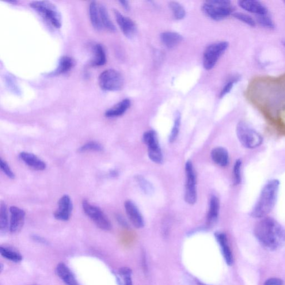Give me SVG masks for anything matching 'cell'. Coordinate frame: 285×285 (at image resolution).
<instances>
[{
  "instance_id": "4dcf8cb0",
  "label": "cell",
  "mask_w": 285,
  "mask_h": 285,
  "mask_svg": "<svg viewBox=\"0 0 285 285\" xmlns=\"http://www.w3.org/2000/svg\"><path fill=\"white\" fill-rule=\"evenodd\" d=\"M169 8L172 11L173 16L177 20L184 19L186 15L184 7L177 2H170L169 4Z\"/></svg>"
},
{
  "instance_id": "5bb4252c",
  "label": "cell",
  "mask_w": 285,
  "mask_h": 285,
  "mask_svg": "<svg viewBox=\"0 0 285 285\" xmlns=\"http://www.w3.org/2000/svg\"><path fill=\"white\" fill-rule=\"evenodd\" d=\"M10 230L11 233H17L22 229L24 225L25 212L20 208L14 206L10 207Z\"/></svg>"
},
{
  "instance_id": "d6986e66",
  "label": "cell",
  "mask_w": 285,
  "mask_h": 285,
  "mask_svg": "<svg viewBox=\"0 0 285 285\" xmlns=\"http://www.w3.org/2000/svg\"><path fill=\"white\" fill-rule=\"evenodd\" d=\"M211 157L212 161L220 167H226L229 165L230 161L229 152L225 148L222 147L215 148L211 151Z\"/></svg>"
},
{
  "instance_id": "cb8c5ba5",
  "label": "cell",
  "mask_w": 285,
  "mask_h": 285,
  "mask_svg": "<svg viewBox=\"0 0 285 285\" xmlns=\"http://www.w3.org/2000/svg\"><path fill=\"white\" fill-rule=\"evenodd\" d=\"M75 61L69 56H63L59 60L58 67L53 75H57L67 73L74 67Z\"/></svg>"
},
{
  "instance_id": "d6a6232c",
  "label": "cell",
  "mask_w": 285,
  "mask_h": 285,
  "mask_svg": "<svg viewBox=\"0 0 285 285\" xmlns=\"http://www.w3.org/2000/svg\"><path fill=\"white\" fill-rule=\"evenodd\" d=\"M257 21L262 27L268 29H273L275 28L274 22L268 14L262 15H257Z\"/></svg>"
},
{
  "instance_id": "ee69618b",
  "label": "cell",
  "mask_w": 285,
  "mask_h": 285,
  "mask_svg": "<svg viewBox=\"0 0 285 285\" xmlns=\"http://www.w3.org/2000/svg\"><path fill=\"white\" fill-rule=\"evenodd\" d=\"M142 265H143V268L144 270L146 271L147 269V262L146 259V256L144 255V253H143L142 256Z\"/></svg>"
},
{
  "instance_id": "f907efd6",
  "label": "cell",
  "mask_w": 285,
  "mask_h": 285,
  "mask_svg": "<svg viewBox=\"0 0 285 285\" xmlns=\"http://www.w3.org/2000/svg\"></svg>"
},
{
  "instance_id": "ba28073f",
  "label": "cell",
  "mask_w": 285,
  "mask_h": 285,
  "mask_svg": "<svg viewBox=\"0 0 285 285\" xmlns=\"http://www.w3.org/2000/svg\"><path fill=\"white\" fill-rule=\"evenodd\" d=\"M185 173L186 181L184 200L189 204H195L197 200L196 174L192 162L190 160L185 163Z\"/></svg>"
},
{
  "instance_id": "7bdbcfd3",
  "label": "cell",
  "mask_w": 285,
  "mask_h": 285,
  "mask_svg": "<svg viewBox=\"0 0 285 285\" xmlns=\"http://www.w3.org/2000/svg\"><path fill=\"white\" fill-rule=\"evenodd\" d=\"M119 3L120 5L122 6L123 8L125 10H129L130 9V6H129V3L128 1H120Z\"/></svg>"
},
{
  "instance_id": "ab89813d",
  "label": "cell",
  "mask_w": 285,
  "mask_h": 285,
  "mask_svg": "<svg viewBox=\"0 0 285 285\" xmlns=\"http://www.w3.org/2000/svg\"><path fill=\"white\" fill-rule=\"evenodd\" d=\"M32 238L34 241L39 243V244L44 245H49V242L47 239L43 237L40 236L39 235H32Z\"/></svg>"
},
{
  "instance_id": "836d02e7",
  "label": "cell",
  "mask_w": 285,
  "mask_h": 285,
  "mask_svg": "<svg viewBox=\"0 0 285 285\" xmlns=\"http://www.w3.org/2000/svg\"><path fill=\"white\" fill-rule=\"evenodd\" d=\"M102 150H103V147L101 146V144L96 142H87L84 144L78 150L79 151L81 152V153L88 151H101Z\"/></svg>"
},
{
  "instance_id": "44dd1931",
  "label": "cell",
  "mask_w": 285,
  "mask_h": 285,
  "mask_svg": "<svg viewBox=\"0 0 285 285\" xmlns=\"http://www.w3.org/2000/svg\"><path fill=\"white\" fill-rule=\"evenodd\" d=\"M131 105V101L128 99H125L106 111L105 116L107 117H116L122 116L130 108Z\"/></svg>"
},
{
  "instance_id": "74e56055",
  "label": "cell",
  "mask_w": 285,
  "mask_h": 285,
  "mask_svg": "<svg viewBox=\"0 0 285 285\" xmlns=\"http://www.w3.org/2000/svg\"><path fill=\"white\" fill-rule=\"evenodd\" d=\"M0 168H1L3 173H5L7 177L11 178V179H14L15 175L13 171L11 169L7 163L3 160L2 158L0 159Z\"/></svg>"
},
{
  "instance_id": "4fadbf2b",
  "label": "cell",
  "mask_w": 285,
  "mask_h": 285,
  "mask_svg": "<svg viewBox=\"0 0 285 285\" xmlns=\"http://www.w3.org/2000/svg\"><path fill=\"white\" fill-rule=\"evenodd\" d=\"M125 212L130 221L136 229H142L144 226L143 216L134 202L127 200L124 202Z\"/></svg>"
},
{
  "instance_id": "7402d4cb",
  "label": "cell",
  "mask_w": 285,
  "mask_h": 285,
  "mask_svg": "<svg viewBox=\"0 0 285 285\" xmlns=\"http://www.w3.org/2000/svg\"><path fill=\"white\" fill-rule=\"evenodd\" d=\"M161 40L165 47L171 49L177 46L183 40V37L176 32H166L161 34Z\"/></svg>"
},
{
  "instance_id": "bcb514c9",
  "label": "cell",
  "mask_w": 285,
  "mask_h": 285,
  "mask_svg": "<svg viewBox=\"0 0 285 285\" xmlns=\"http://www.w3.org/2000/svg\"><path fill=\"white\" fill-rule=\"evenodd\" d=\"M197 285H208L203 283L201 282L199 280H197Z\"/></svg>"
},
{
  "instance_id": "f35d334b",
  "label": "cell",
  "mask_w": 285,
  "mask_h": 285,
  "mask_svg": "<svg viewBox=\"0 0 285 285\" xmlns=\"http://www.w3.org/2000/svg\"><path fill=\"white\" fill-rule=\"evenodd\" d=\"M264 285H284L282 280L278 278H271L266 281Z\"/></svg>"
},
{
  "instance_id": "f6af8a7d",
  "label": "cell",
  "mask_w": 285,
  "mask_h": 285,
  "mask_svg": "<svg viewBox=\"0 0 285 285\" xmlns=\"http://www.w3.org/2000/svg\"><path fill=\"white\" fill-rule=\"evenodd\" d=\"M119 173L117 170H112L109 172V176L112 178H116L118 176Z\"/></svg>"
},
{
  "instance_id": "7a4b0ae2",
  "label": "cell",
  "mask_w": 285,
  "mask_h": 285,
  "mask_svg": "<svg viewBox=\"0 0 285 285\" xmlns=\"http://www.w3.org/2000/svg\"><path fill=\"white\" fill-rule=\"evenodd\" d=\"M280 182L277 180L269 181L262 189L251 216L255 218H263L274 208L279 191Z\"/></svg>"
},
{
  "instance_id": "7c38bea8",
  "label": "cell",
  "mask_w": 285,
  "mask_h": 285,
  "mask_svg": "<svg viewBox=\"0 0 285 285\" xmlns=\"http://www.w3.org/2000/svg\"><path fill=\"white\" fill-rule=\"evenodd\" d=\"M73 207L70 197L67 195H64L59 201L58 207L54 213V218L60 221H68L70 218Z\"/></svg>"
},
{
  "instance_id": "5b68a950",
  "label": "cell",
  "mask_w": 285,
  "mask_h": 285,
  "mask_svg": "<svg viewBox=\"0 0 285 285\" xmlns=\"http://www.w3.org/2000/svg\"><path fill=\"white\" fill-rule=\"evenodd\" d=\"M236 134L239 141L248 149H254L263 142L262 136L244 121H241L237 124Z\"/></svg>"
},
{
  "instance_id": "ffe728a7",
  "label": "cell",
  "mask_w": 285,
  "mask_h": 285,
  "mask_svg": "<svg viewBox=\"0 0 285 285\" xmlns=\"http://www.w3.org/2000/svg\"><path fill=\"white\" fill-rule=\"evenodd\" d=\"M219 211V199L218 197L213 195L210 199L207 217V222L208 226H212L217 221L218 218Z\"/></svg>"
},
{
  "instance_id": "9a60e30c",
  "label": "cell",
  "mask_w": 285,
  "mask_h": 285,
  "mask_svg": "<svg viewBox=\"0 0 285 285\" xmlns=\"http://www.w3.org/2000/svg\"><path fill=\"white\" fill-rule=\"evenodd\" d=\"M217 241L221 248L222 255L228 265L231 266L234 263V257L230 248L226 235L218 232L215 234Z\"/></svg>"
},
{
  "instance_id": "9c48e42d",
  "label": "cell",
  "mask_w": 285,
  "mask_h": 285,
  "mask_svg": "<svg viewBox=\"0 0 285 285\" xmlns=\"http://www.w3.org/2000/svg\"><path fill=\"white\" fill-rule=\"evenodd\" d=\"M229 43L226 41L218 42L208 46L205 50L203 58V65L205 69L210 70L215 66L218 59L228 48Z\"/></svg>"
},
{
  "instance_id": "484cf974",
  "label": "cell",
  "mask_w": 285,
  "mask_h": 285,
  "mask_svg": "<svg viewBox=\"0 0 285 285\" xmlns=\"http://www.w3.org/2000/svg\"><path fill=\"white\" fill-rule=\"evenodd\" d=\"M94 58L92 64L93 66L101 67L104 66L106 62L105 51L101 44H96L93 49Z\"/></svg>"
},
{
  "instance_id": "30bf717a",
  "label": "cell",
  "mask_w": 285,
  "mask_h": 285,
  "mask_svg": "<svg viewBox=\"0 0 285 285\" xmlns=\"http://www.w3.org/2000/svg\"><path fill=\"white\" fill-rule=\"evenodd\" d=\"M143 141L147 146L148 157L152 162L161 164L163 161V156L157 133L153 130L144 133Z\"/></svg>"
},
{
  "instance_id": "e575fe53",
  "label": "cell",
  "mask_w": 285,
  "mask_h": 285,
  "mask_svg": "<svg viewBox=\"0 0 285 285\" xmlns=\"http://www.w3.org/2000/svg\"><path fill=\"white\" fill-rule=\"evenodd\" d=\"M242 161L238 159L235 161L233 169L234 182L235 185H238L241 182Z\"/></svg>"
},
{
  "instance_id": "b9f144b4",
  "label": "cell",
  "mask_w": 285,
  "mask_h": 285,
  "mask_svg": "<svg viewBox=\"0 0 285 285\" xmlns=\"http://www.w3.org/2000/svg\"><path fill=\"white\" fill-rule=\"evenodd\" d=\"M131 276L132 275H128L123 277L124 279V285H134V284H133Z\"/></svg>"
},
{
  "instance_id": "1f68e13d",
  "label": "cell",
  "mask_w": 285,
  "mask_h": 285,
  "mask_svg": "<svg viewBox=\"0 0 285 285\" xmlns=\"http://www.w3.org/2000/svg\"><path fill=\"white\" fill-rule=\"evenodd\" d=\"M5 83L6 86L11 92L14 94L18 95L21 94V90L19 87L16 79L13 75L8 74L5 76Z\"/></svg>"
},
{
  "instance_id": "603a6c76",
  "label": "cell",
  "mask_w": 285,
  "mask_h": 285,
  "mask_svg": "<svg viewBox=\"0 0 285 285\" xmlns=\"http://www.w3.org/2000/svg\"><path fill=\"white\" fill-rule=\"evenodd\" d=\"M89 17L91 23L93 28L97 30H100L102 27L99 6L96 1L91 2L89 8Z\"/></svg>"
},
{
  "instance_id": "6da1fadb",
  "label": "cell",
  "mask_w": 285,
  "mask_h": 285,
  "mask_svg": "<svg viewBox=\"0 0 285 285\" xmlns=\"http://www.w3.org/2000/svg\"><path fill=\"white\" fill-rule=\"evenodd\" d=\"M254 235L265 249L276 251L285 244V230L275 219L265 218L258 222L254 229Z\"/></svg>"
},
{
  "instance_id": "816d5d0a",
  "label": "cell",
  "mask_w": 285,
  "mask_h": 285,
  "mask_svg": "<svg viewBox=\"0 0 285 285\" xmlns=\"http://www.w3.org/2000/svg\"></svg>"
},
{
  "instance_id": "60d3db41",
  "label": "cell",
  "mask_w": 285,
  "mask_h": 285,
  "mask_svg": "<svg viewBox=\"0 0 285 285\" xmlns=\"http://www.w3.org/2000/svg\"><path fill=\"white\" fill-rule=\"evenodd\" d=\"M116 219L117 222H118L119 225H120L121 226L124 227H128V224L126 221V220L124 219L122 216H121L120 215H117L116 216Z\"/></svg>"
},
{
  "instance_id": "f1b7e54d",
  "label": "cell",
  "mask_w": 285,
  "mask_h": 285,
  "mask_svg": "<svg viewBox=\"0 0 285 285\" xmlns=\"http://www.w3.org/2000/svg\"><path fill=\"white\" fill-rule=\"evenodd\" d=\"M8 214L7 209L5 203L2 202L0 206V231L1 234L6 233L8 228Z\"/></svg>"
},
{
  "instance_id": "3957f363",
  "label": "cell",
  "mask_w": 285,
  "mask_h": 285,
  "mask_svg": "<svg viewBox=\"0 0 285 285\" xmlns=\"http://www.w3.org/2000/svg\"><path fill=\"white\" fill-rule=\"evenodd\" d=\"M202 10L208 17L216 21L222 20L233 12V7L227 0H213L206 1Z\"/></svg>"
},
{
  "instance_id": "8d00e7d4",
  "label": "cell",
  "mask_w": 285,
  "mask_h": 285,
  "mask_svg": "<svg viewBox=\"0 0 285 285\" xmlns=\"http://www.w3.org/2000/svg\"><path fill=\"white\" fill-rule=\"evenodd\" d=\"M239 78L235 77L232 79L229 82H228L225 86L223 87L221 93H220V98H223L226 96L227 94L230 93L233 89L234 84L239 81Z\"/></svg>"
},
{
  "instance_id": "52a82bcc",
  "label": "cell",
  "mask_w": 285,
  "mask_h": 285,
  "mask_svg": "<svg viewBox=\"0 0 285 285\" xmlns=\"http://www.w3.org/2000/svg\"><path fill=\"white\" fill-rule=\"evenodd\" d=\"M84 212L100 229L109 231L112 229V224L108 217L100 207L91 204L88 201L84 200L82 202Z\"/></svg>"
},
{
  "instance_id": "7dc6e473",
  "label": "cell",
  "mask_w": 285,
  "mask_h": 285,
  "mask_svg": "<svg viewBox=\"0 0 285 285\" xmlns=\"http://www.w3.org/2000/svg\"><path fill=\"white\" fill-rule=\"evenodd\" d=\"M9 3H13V4H16V3H17V1H7Z\"/></svg>"
},
{
  "instance_id": "e0dca14e",
  "label": "cell",
  "mask_w": 285,
  "mask_h": 285,
  "mask_svg": "<svg viewBox=\"0 0 285 285\" xmlns=\"http://www.w3.org/2000/svg\"><path fill=\"white\" fill-rule=\"evenodd\" d=\"M20 158L30 168L36 170H44L47 168L46 163L34 154L28 152H21Z\"/></svg>"
},
{
  "instance_id": "8fae6325",
  "label": "cell",
  "mask_w": 285,
  "mask_h": 285,
  "mask_svg": "<svg viewBox=\"0 0 285 285\" xmlns=\"http://www.w3.org/2000/svg\"><path fill=\"white\" fill-rule=\"evenodd\" d=\"M117 24H118L121 32L129 39H133L137 33V28L135 22L130 18L124 16L119 11L114 10Z\"/></svg>"
},
{
  "instance_id": "2e32d148",
  "label": "cell",
  "mask_w": 285,
  "mask_h": 285,
  "mask_svg": "<svg viewBox=\"0 0 285 285\" xmlns=\"http://www.w3.org/2000/svg\"><path fill=\"white\" fill-rule=\"evenodd\" d=\"M238 5L242 9L248 11V12L255 14L257 15L268 14L267 7L260 1L244 0V1H239Z\"/></svg>"
},
{
  "instance_id": "f546056e",
  "label": "cell",
  "mask_w": 285,
  "mask_h": 285,
  "mask_svg": "<svg viewBox=\"0 0 285 285\" xmlns=\"http://www.w3.org/2000/svg\"><path fill=\"white\" fill-rule=\"evenodd\" d=\"M181 123V114L180 112H177L175 114L173 126L169 136V142L170 143H173L176 141L178 134H179Z\"/></svg>"
},
{
  "instance_id": "277c9868",
  "label": "cell",
  "mask_w": 285,
  "mask_h": 285,
  "mask_svg": "<svg viewBox=\"0 0 285 285\" xmlns=\"http://www.w3.org/2000/svg\"><path fill=\"white\" fill-rule=\"evenodd\" d=\"M30 5L55 28L59 29L62 26V16L58 8L52 2L48 1H34L30 3Z\"/></svg>"
},
{
  "instance_id": "ac0fdd59",
  "label": "cell",
  "mask_w": 285,
  "mask_h": 285,
  "mask_svg": "<svg viewBox=\"0 0 285 285\" xmlns=\"http://www.w3.org/2000/svg\"><path fill=\"white\" fill-rule=\"evenodd\" d=\"M56 273L66 285H79L73 273L66 264L60 263L57 265Z\"/></svg>"
},
{
  "instance_id": "681fc988",
  "label": "cell",
  "mask_w": 285,
  "mask_h": 285,
  "mask_svg": "<svg viewBox=\"0 0 285 285\" xmlns=\"http://www.w3.org/2000/svg\"><path fill=\"white\" fill-rule=\"evenodd\" d=\"M284 45H285V43H284Z\"/></svg>"
},
{
  "instance_id": "d4e9b609",
  "label": "cell",
  "mask_w": 285,
  "mask_h": 285,
  "mask_svg": "<svg viewBox=\"0 0 285 285\" xmlns=\"http://www.w3.org/2000/svg\"><path fill=\"white\" fill-rule=\"evenodd\" d=\"M99 10H100L102 26L109 32H116V26L113 23L111 18H110L108 10L106 9V7L103 5H101L99 6Z\"/></svg>"
},
{
  "instance_id": "d590c367",
  "label": "cell",
  "mask_w": 285,
  "mask_h": 285,
  "mask_svg": "<svg viewBox=\"0 0 285 285\" xmlns=\"http://www.w3.org/2000/svg\"><path fill=\"white\" fill-rule=\"evenodd\" d=\"M233 16L249 26L254 27L256 26V22L253 19L249 16V15L241 13H235L233 14Z\"/></svg>"
},
{
  "instance_id": "4316f807",
  "label": "cell",
  "mask_w": 285,
  "mask_h": 285,
  "mask_svg": "<svg viewBox=\"0 0 285 285\" xmlns=\"http://www.w3.org/2000/svg\"><path fill=\"white\" fill-rule=\"evenodd\" d=\"M0 253L6 259L16 262V263L21 262L22 260V258H23L20 253L12 249L7 248V247L1 246V248H0Z\"/></svg>"
},
{
  "instance_id": "8992f818",
  "label": "cell",
  "mask_w": 285,
  "mask_h": 285,
  "mask_svg": "<svg viewBox=\"0 0 285 285\" xmlns=\"http://www.w3.org/2000/svg\"><path fill=\"white\" fill-rule=\"evenodd\" d=\"M99 84L102 90L117 92L123 88L124 79L118 71L108 69L102 72L100 75Z\"/></svg>"
},
{
  "instance_id": "c3c4849f",
  "label": "cell",
  "mask_w": 285,
  "mask_h": 285,
  "mask_svg": "<svg viewBox=\"0 0 285 285\" xmlns=\"http://www.w3.org/2000/svg\"><path fill=\"white\" fill-rule=\"evenodd\" d=\"M3 265L1 264V265H0V269H1V272H2L3 271Z\"/></svg>"
},
{
  "instance_id": "83f0119b",
  "label": "cell",
  "mask_w": 285,
  "mask_h": 285,
  "mask_svg": "<svg viewBox=\"0 0 285 285\" xmlns=\"http://www.w3.org/2000/svg\"><path fill=\"white\" fill-rule=\"evenodd\" d=\"M136 183L142 191L146 195H151L154 192V188L150 181L141 175H136L135 177Z\"/></svg>"
}]
</instances>
